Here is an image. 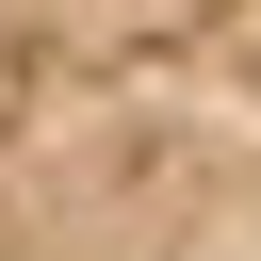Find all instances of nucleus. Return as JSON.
Masks as SVG:
<instances>
[{
    "mask_svg": "<svg viewBox=\"0 0 261 261\" xmlns=\"http://www.w3.org/2000/svg\"><path fill=\"white\" fill-rule=\"evenodd\" d=\"M0 261H261V0H0Z\"/></svg>",
    "mask_w": 261,
    "mask_h": 261,
    "instance_id": "nucleus-1",
    "label": "nucleus"
}]
</instances>
